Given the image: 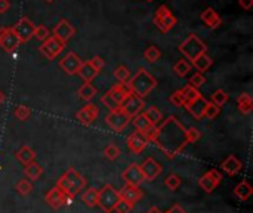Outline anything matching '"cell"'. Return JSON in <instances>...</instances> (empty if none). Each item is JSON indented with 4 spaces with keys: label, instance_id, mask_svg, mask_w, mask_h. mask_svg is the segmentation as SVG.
I'll use <instances>...</instances> for the list:
<instances>
[{
    "label": "cell",
    "instance_id": "cell-20",
    "mask_svg": "<svg viewBox=\"0 0 253 213\" xmlns=\"http://www.w3.org/2000/svg\"><path fill=\"white\" fill-rule=\"evenodd\" d=\"M208 102H209V101H206L203 96H200V98H197L196 101L187 102V104H185V108L188 110V113H190L194 119L202 120L203 116H205V108H206Z\"/></svg>",
    "mask_w": 253,
    "mask_h": 213
},
{
    "label": "cell",
    "instance_id": "cell-14",
    "mask_svg": "<svg viewBox=\"0 0 253 213\" xmlns=\"http://www.w3.org/2000/svg\"><path fill=\"white\" fill-rule=\"evenodd\" d=\"M127 148H129V151L130 153H133V154H141L144 150H145V147L148 145V136L147 135H144V133H141V132H138V130H135V132H132L129 136H127Z\"/></svg>",
    "mask_w": 253,
    "mask_h": 213
},
{
    "label": "cell",
    "instance_id": "cell-42",
    "mask_svg": "<svg viewBox=\"0 0 253 213\" xmlns=\"http://www.w3.org/2000/svg\"><path fill=\"white\" fill-rule=\"evenodd\" d=\"M165 185H166L168 190L176 191V190L179 188V185H181V178H179L178 175H175V173H170V175H168V178L165 179Z\"/></svg>",
    "mask_w": 253,
    "mask_h": 213
},
{
    "label": "cell",
    "instance_id": "cell-49",
    "mask_svg": "<svg viewBox=\"0 0 253 213\" xmlns=\"http://www.w3.org/2000/svg\"><path fill=\"white\" fill-rule=\"evenodd\" d=\"M187 138H188V144H194L202 138V133H200L199 129L190 128V129H187Z\"/></svg>",
    "mask_w": 253,
    "mask_h": 213
},
{
    "label": "cell",
    "instance_id": "cell-39",
    "mask_svg": "<svg viewBox=\"0 0 253 213\" xmlns=\"http://www.w3.org/2000/svg\"><path fill=\"white\" fill-rule=\"evenodd\" d=\"M181 90H182V95H184V98H185V101H187V102L196 101L197 98H200V96H202L200 90H199V89H196V87H193L191 85L184 86Z\"/></svg>",
    "mask_w": 253,
    "mask_h": 213
},
{
    "label": "cell",
    "instance_id": "cell-2",
    "mask_svg": "<svg viewBox=\"0 0 253 213\" xmlns=\"http://www.w3.org/2000/svg\"><path fill=\"white\" fill-rule=\"evenodd\" d=\"M127 86H129L130 93L144 99L157 86V80L145 68H139L136 71V74L133 77H130V80L127 82Z\"/></svg>",
    "mask_w": 253,
    "mask_h": 213
},
{
    "label": "cell",
    "instance_id": "cell-51",
    "mask_svg": "<svg viewBox=\"0 0 253 213\" xmlns=\"http://www.w3.org/2000/svg\"><path fill=\"white\" fill-rule=\"evenodd\" d=\"M89 62H90V65H92L98 73H99V71H102V68L105 67V61H104L101 56H93Z\"/></svg>",
    "mask_w": 253,
    "mask_h": 213
},
{
    "label": "cell",
    "instance_id": "cell-59",
    "mask_svg": "<svg viewBox=\"0 0 253 213\" xmlns=\"http://www.w3.org/2000/svg\"><path fill=\"white\" fill-rule=\"evenodd\" d=\"M166 213H168V212H166Z\"/></svg>",
    "mask_w": 253,
    "mask_h": 213
},
{
    "label": "cell",
    "instance_id": "cell-37",
    "mask_svg": "<svg viewBox=\"0 0 253 213\" xmlns=\"http://www.w3.org/2000/svg\"><path fill=\"white\" fill-rule=\"evenodd\" d=\"M144 58L150 62V64H154L157 62L160 58H162V52L157 46H148L144 52Z\"/></svg>",
    "mask_w": 253,
    "mask_h": 213
},
{
    "label": "cell",
    "instance_id": "cell-16",
    "mask_svg": "<svg viewBox=\"0 0 253 213\" xmlns=\"http://www.w3.org/2000/svg\"><path fill=\"white\" fill-rule=\"evenodd\" d=\"M139 168H141V172H142L145 181H154L163 172V168L160 166V163H157L153 157L145 159L144 163L139 165Z\"/></svg>",
    "mask_w": 253,
    "mask_h": 213
},
{
    "label": "cell",
    "instance_id": "cell-57",
    "mask_svg": "<svg viewBox=\"0 0 253 213\" xmlns=\"http://www.w3.org/2000/svg\"><path fill=\"white\" fill-rule=\"evenodd\" d=\"M46 1H47V3H50V1H53V0H46Z\"/></svg>",
    "mask_w": 253,
    "mask_h": 213
},
{
    "label": "cell",
    "instance_id": "cell-44",
    "mask_svg": "<svg viewBox=\"0 0 253 213\" xmlns=\"http://www.w3.org/2000/svg\"><path fill=\"white\" fill-rule=\"evenodd\" d=\"M219 113H221V108H219V107H216V105L212 104V102H208V105H206V108H205V116H203V117H206V119H209V120H213V119H216V117L219 116Z\"/></svg>",
    "mask_w": 253,
    "mask_h": 213
},
{
    "label": "cell",
    "instance_id": "cell-48",
    "mask_svg": "<svg viewBox=\"0 0 253 213\" xmlns=\"http://www.w3.org/2000/svg\"><path fill=\"white\" fill-rule=\"evenodd\" d=\"M205 83H206V77H205L202 73H194V74L191 76V79H190V83H188V85H191L193 87L199 89V87H202Z\"/></svg>",
    "mask_w": 253,
    "mask_h": 213
},
{
    "label": "cell",
    "instance_id": "cell-56",
    "mask_svg": "<svg viewBox=\"0 0 253 213\" xmlns=\"http://www.w3.org/2000/svg\"><path fill=\"white\" fill-rule=\"evenodd\" d=\"M3 102H4V93H3V92L0 90V105H1Z\"/></svg>",
    "mask_w": 253,
    "mask_h": 213
},
{
    "label": "cell",
    "instance_id": "cell-46",
    "mask_svg": "<svg viewBox=\"0 0 253 213\" xmlns=\"http://www.w3.org/2000/svg\"><path fill=\"white\" fill-rule=\"evenodd\" d=\"M169 101H170V104L175 105V107H185V104H187V101H185V98H184V95H182V90H175V92L170 95Z\"/></svg>",
    "mask_w": 253,
    "mask_h": 213
},
{
    "label": "cell",
    "instance_id": "cell-15",
    "mask_svg": "<svg viewBox=\"0 0 253 213\" xmlns=\"http://www.w3.org/2000/svg\"><path fill=\"white\" fill-rule=\"evenodd\" d=\"M53 34V37H56L58 40H61L62 43H65L67 44V42L76 34V28L71 25V22L70 21H67V19H61L55 27H53V31H52Z\"/></svg>",
    "mask_w": 253,
    "mask_h": 213
},
{
    "label": "cell",
    "instance_id": "cell-25",
    "mask_svg": "<svg viewBox=\"0 0 253 213\" xmlns=\"http://www.w3.org/2000/svg\"><path fill=\"white\" fill-rule=\"evenodd\" d=\"M44 200H46V203H47L52 209H59V208L62 206V193H61L56 187H53V188H50V190L46 193Z\"/></svg>",
    "mask_w": 253,
    "mask_h": 213
},
{
    "label": "cell",
    "instance_id": "cell-10",
    "mask_svg": "<svg viewBox=\"0 0 253 213\" xmlns=\"http://www.w3.org/2000/svg\"><path fill=\"white\" fill-rule=\"evenodd\" d=\"M34 28H36V25H34L27 16L19 18V21L12 27V30H13L15 36L18 37L19 43H27V42L33 37Z\"/></svg>",
    "mask_w": 253,
    "mask_h": 213
},
{
    "label": "cell",
    "instance_id": "cell-18",
    "mask_svg": "<svg viewBox=\"0 0 253 213\" xmlns=\"http://www.w3.org/2000/svg\"><path fill=\"white\" fill-rule=\"evenodd\" d=\"M122 178L125 179L126 185H133V187H139L145 181L144 179V175L141 172L139 165H135V163H132L130 166H127V169L123 172Z\"/></svg>",
    "mask_w": 253,
    "mask_h": 213
},
{
    "label": "cell",
    "instance_id": "cell-27",
    "mask_svg": "<svg viewBox=\"0 0 253 213\" xmlns=\"http://www.w3.org/2000/svg\"><path fill=\"white\" fill-rule=\"evenodd\" d=\"M237 107H239V111L242 114H245V116L251 114L253 110L252 96L249 93H246V92L242 93V95H239V98H237Z\"/></svg>",
    "mask_w": 253,
    "mask_h": 213
},
{
    "label": "cell",
    "instance_id": "cell-8",
    "mask_svg": "<svg viewBox=\"0 0 253 213\" xmlns=\"http://www.w3.org/2000/svg\"><path fill=\"white\" fill-rule=\"evenodd\" d=\"M130 117H127L122 110H114V111H110L107 116H105V123L107 126L113 130V132H123L126 129V126L130 123Z\"/></svg>",
    "mask_w": 253,
    "mask_h": 213
},
{
    "label": "cell",
    "instance_id": "cell-3",
    "mask_svg": "<svg viewBox=\"0 0 253 213\" xmlns=\"http://www.w3.org/2000/svg\"><path fill=\"white\" fill-rule=\"evenodd\" d=\"M129 95H130V90H129L127 83H117V85H114V86L101 98V102H102L110 111L120 110V105L123 104V101H125Z\"/></svg>",
    "mask_w": 253,
    "mask_h": 213
},
{
    "label": "cell",
    "instance_id": "cell-38",
    "mask_svg": "<svg viewBox=\"0 0 253 213\" xmlns=\"http://www.w3.org/2000/svg\"><path fill=\"white\" fill-rule=\"evenodd\" d=\"M114 77L119 83H127L130 80V70L126 65H119L114 70Z\"/></svg>",
    "mask_w": 253,
    "mask_h": 213
},
{
    "label": "cell",
    "instance_id": "cell-30",
    "mask_svg": "<svg viewBox=\"0 0 253 213\" xmlns=\"http://www.w3.org/2000/svg\"><path fill=\"white\" fill-rule=\"evenodd\" d=\"M83 80H84V83H90L96 76H98V71L90 65V62L87 61V62H83L82 64V67H80V70H79V73H77Z\"/></svg>",
    "mask_w": 253,
    "mask_h": 213
},
{
    "label": "cell",
    "instance_id": "cell-24",
    "mask_svg": "<svg viewBox=\"0 0 253 213\" xmlns=\"http://www.w3.org/2000/svg\"><path fill=\"white\" fill-rule=\"evenodd\" d=\"M132 122H133V126H135V129L138 130V132H141V133H144V135H147L148 136V133L154 129V126L150 123V120L142 114V113H139V114H136L133 119H132Z\"/></svg>",
    "mask_w": 253,
    "mask_h": 213
},
{
    "label": "cell",
    "instance_id": "cell-53",
    "mask_svg": "<svg viewBox=\"0 0 253 213\" xmlns=\"http://www.w3.org/2000/svg\"><path fill=\"white\" fill-rule=\"evenodd\" d=\"M9 7H10V1L9 0H0V13L7 12Z\"/></svg>",
    "mask_w": 253,
    "mask_h": 213
},
{
    "label": "cell",
    "instance_id": "cell-32",
    "mask_svg": "<svg viewBox=\"0 0 253 213\" xmlns=\"http://www.w3.org/2000/svg\"><path fill=\"white\" fill-rule=\"evenodd\" d=\"M56 188H58L62 194L70 196V197H76V196L79 194V191H77L74 187H71V184L67 181V178H65L64 175L58 179V182H56Z\"/></svg>",
    "mask_w": 253,
    "mask_h": 213
},
{
    "label": "cell",
    "instance_id": "cell-12",
    "mask_svg": "<svg viewBox=\"0 0 253 213\" xmlns=\"http://www.w3.org/2000/svg\"><path fill=\"white\" fill-rule=\"evenodd\" d=\"M144 107H145L144 99L139 98V96H136V95H133V93H130V95L123 101V104L120 105V110H122L127 117L133 119L136 114L142 113Z\"/></svg>",
    "mask_w": 253,
    "mask_h": 213
},
{
    "label": "cell",
    "instance_id": "cell-34",
    "mask_svg": "<svg viewBox=\"0 0 253 213\" xmlns=\"http://www.w3.org/2000/svg\"><path fill=\"white\" fill-rule=\"evenodd\" d=\"M96 95V89L92 83H83L80 87H79V96L86 101V102H90Z\"/></svg>",
    "mask_w": 253,
    "mask_h": 213
},
{
    "label": "cell",
    "instance_id": "cell-28",
    "mask_svg": "<svg viewBox=\"0 0 253 213\" xmlns=\"http://www.w3.org/2000/svg\"><path fill=\"white\" fill-rule=\"evenodd\" d=\"M193 67L197 70V73H205V71H208L211 67H212V64H213V59L208 55V53H203V55H200V56H197L193 62Z\"/></svg>",
    "mask_w": 253,
    "mask_h": 213
},
{
    "label": "cell",
    "instance_id": "cell-9",
    "mask_svg": "<svg viewBox=\"0 0 253 213\" xmlns=\"http://www.w3.org/2000/svg\"><path fill=\"white\" fill-rule=\"evenodd\" d=\"M19 40L15 36L12 27H0V47L6 53H13L19 47Z\"/></svg>",
    "mask_w": 253,
    "mask_h": 213
},
{
    "label": "cell",
    "instance_id": "cell-40",
    "mask_svg": "<svg viewBox=\"0 0 253 213\" xmlns=\"http://www.w3.org/2000/svg\"><path fill=\"white\" fill-rule=\"evenodd\" d=\"M227 101H228V93H227L225 90L218 89V90H215V92L212 93L211 102H212V104H215L216 107H219V108H221Z\"/></svg>",
    "mask_w": 253,
    "mask_h": 213
},
{
    "label": "cell",
    "instance_id": "cell-19",
    "mask_svg": "<svg viewBox=\"0 0 253 213\" xmlns=\"http://www.w3.org/2000/svg\"><path fill=\"white\" fill-rule=\"evenodd\" d=\"M119 196L122 200L127 202L132 208L144 197V193L141 191L139 187H133V185H125L120 191H119Z\"/></svg>",
    "mask_w": 253,
    "mask_h": 213
},
{
    "label": "cell",
    "instance_id": "cell-21",
    "mask_svg": "<svg viewBox=\"0 0 253 213\" xmlns=\"http://www.w3.org/2000/svg\"><path fill=\"white\" fill-rule=\"evenodd\" d=\"M200 19L203 21V24L212 30L218 28L221 25V16L218 15V12L213 7H206L202 13H200Z\"/></svg>",
    "mask_w": 253,
    "mask_h": 213
},
{
    "label": "cell",
    "instance_id": "cell-58",
    "mask_svg": "<svg viewBox=\"0 0 253 213\" xmlns=\"http://www.w3.org/2000/svg\"><path fill=\"white\" fill-rule=\"evenodd\" d=\"M147 1H154V0H147Z\"/></svg>",
    "mask_w": 253,
    "mask_h": 213
},
{
    "label": "cell",
    "instance_id": "cell-5",
    "mask_svg": "<svg viewBox=\"0 0 253 213\" xmlns=\"http://www.w3.org/2000/svg\"><path fill=\"white\" fill-rule=\"evenodd\" d=\"M119 200H120L119 191L113 185L107 184L101 190H98V206L105 213L114 212V208Z\"/></svg>",
    "mask_w": 253,
    "mask_h": 213
},
{
    "label": "cell",
    "instance_id": "cell-17",
    "mask_svg": "<svg viewBox=\"0 0 253 213\" xmlns=\"http://www.w3.org/2000/svg\"><path fill=\"white\" fill-rule=\"evenodd\" d=\"M98 116H99V108H98L95 104L87 102V104L76 114V119H77L82 125L89 126V125H92V123L98 119Z\"/></svg>",
    "mask_w": 253,
    "mask_h": 213
},
{
    "label": "cell",
    "instance_id": "cell-6",
    "mask_svg": "<svg viewBox=\"0 0 253 213\" xmlns=\"http://www.w3.org/2000/svg\"><path fill=\"white\" fill-rule=\"evenodd\" d=\"M154 24L157 25V28L162 33H168L175 27L176 18L173 16V13L169 10V7L166 4H162L160 7H157V10L154 13Z\"/></svg>",
    "mask_w": 253,
    "mask_h": 213
},
{
    "label": "cell",
    "instance_id": "cell-45",
    "mask_svg": "<svg viewBox=\"0 0 253 213\" xmlns=\"http://www.w3.org/2000/svg\"><path fill=\"white\" fill-rule=\"evenodd\" d=\"M49 36H50V33H49V30H47L46 25H36L33 37H36L39 42H44Z\"/></svg>",
    "mask_w": 253,
    "mask_h": 213
},
{
    "label": "cell",
    "instance_id": "cell-36",
    "mask_svg": "<svg viewBox=\"0 0 253 213\" xmlns=\"http://www.w3.org/2000/svg\"><path fill=\"white\" fill-rule=\"evenodd\" d=\"M173 71L178 77H185L190 71H191V64L187 59H179L175 65H173Z\"/></svg>",
    "mask_w": 253,
    "mask_h": 213
},
{
    "label": "cell",
    "instance_id": "cell-11",
    "mask_svg": "<svg viewBox=\"0 0 253 213\" xmlns=\"http://www.w3.org/2000/svg\"><path fill=\"white\" fill-rule=\"evenodd\" d=\"M222 182V175H221V172H218L216 169H211V170H208L200 179H199V187L205 191V193H208V194H211V193H213L216 188H218V185Z\"/></svg>",
    "mask_w": 253,
    "mask_h": 213
},
{
    "label": "cell",
    "instance_id": "cell-55",
    "mask_svg": "<svg viewBox=\"0 0 253 213\" xmlns=\"http://www.w3.org/2000/svg\"><path fill=\"white\" fill-rule=\"evenodd\" d=\"M145 213H163V212H162V211H160L159 208L153 206V208H150V209H148V211H147V212H145Z\"/></svg>",
    "mask_w": 253,
    "mask_h": 213
},
{
    "label": "cell",
    "instance_id": "cell-35",
    "mask_svg": "<svg viewBox=\"0 0 253 213\" xmlns=\"http://www.w3.org/2000/svg\"><path fill=\"white\" fill-rule=\"evenodd\" d=\"M142 114L150 120V123H151L154 128H156L159 123L163 122V113H162L157 107H150V108H147Z\"/></svg>",
    "mask_w": 253,
    "mask_h": 213
},
{
    "label": "cell",
    "instance_id": "cell-50",
    "mask_svg": "<svg viewBox=\"0 0 253 213\" xmlns=\"http://www.w3.org/2000/svg\"><path fill=\"white\" fill-rule=\"evenodd\" d=\"M133 208L127 203V202H125V200H119L117 202V205H116V208H114V211L117 213H130V211H132Z\"/></svg>",
    "mask_w": 253,
    "mask_h": 213
},
{
    "label": "cell",
    "instance_id": "cell-4",
    "mask_svg": "<svg viewBox=\"0 0 253 213\" xmlns=\"http://www.w3.org/2000/svg\"><path fill=\"white\" fill-rule=\"evenodd\" d=\"M179 52H181L187 59H190V61L193 62L197 56H200V55H203V53L208 52V46L200 40L199 36L190 34V36L181 43Z\"/></svg>",
    "mask_w": 253,
    "mask_h": 213
},
{
    "label": "cell",
    "instance_id": "cell-1",
    "mask_svg": "<svg viewBox=\"0 0 253 213\" xmlns=\"http://www.w3.org/2000/svg\"><path fill=\"white\" fill-rule=\"evenodd\" d=\"M148 141L154 142L166 157L175 159L188 145L187 129L176 120L175 116H172L148 133Z\"/></svg>",
    "mask_w": 253,
    "mask_h": 213
},
{
    "label": "cell",
    "instance_id": "cell-7",
    "mask_svg": "<svg viewBox=\"0 0 253 213\" xmlns=\"http://www.w3.org/2000/svg\"><path fill=\"white\" fill-rule=\"evenodd\" d=\"M64 47H65V43H62L61 40H58V39L53 37V36H49L44 42H42L39 50H40V53H42L46 59L52 61V59H55V58L62 52Z\"/></svg>",
    "mask_w": 253,
    "mask_h": 213
},
{
    "label": "cell",
    "instance_id": "cell-54",
    "mask_svg": "<svg viewBox=\"0 0 253 213\" xmlns=\"http://www.w3.org/2000/svg\"><path fill=\"white\" fill-rule=\"evenodd\" d=\"M168 213H187V212H185V209H184V208H181L179 205H175V206H172V208L168 211Z\"/></svg>",
    "mask_w": 253,
    "mask_h": 213
},
{
    "label": "cell",
    "instance_id": "cell-26",
    "mask_svg": "<svg viewBox=\"0 0 253 213\" xmlns=\"http://www.w3.org/2000/svg\"><path fill=\"white\" fill-rule=\"evenodd\" d=\"M15 159H16L18 162H21V163L25 166V165H28V163L34 162V159H36V153H34V150H33L31 147L24 145V147H21V148L16 151Z\"/></svg>",
    "mask_w": 253,
    "mask_h": 213
},
{
    "label": "cell",
    "instance_id": "cell-22",
    "mask_svg": "<svg viewBox=\"0 0 253 213\" xmlns=\"http://www.w3.org/2000/svg\"><path fill=\"white\" fill-rule=\"evenodd\" d=\"M221 169H222L225 173L234 176V175H237V173H240V172L243 170V163H242L236 156H230V157H227V159L222 162Z\"/></svg>",
    "mask_w": 253,
    "mask_h": 213
},
{
    "label": "cell",
    "instance_id": "cell-41",
    "mask_svg": "<svg viewBox=\"0 0 253 213\" xmlns=\"http://www.w3.org/2000/svg\"><path fill=\"white\" fill-rule=\"evenodd\" d=\"M104 156H105V159L114 162V160H117L120 157V148L117 145H114V144H110V145H107L104 148Z\"/></svg>",
    "mask_w": 253,
    "mask_h": 213
},
{
    "label": "cell",
    "instance_id": "cell-13",
    "mask_svg": "<svg viewBox=\"0 0 253 213\" xmlns=\"http://www.w3.org/2000/svg\"><path fill=\"white\" fill-rule=\"evenodd\" d=\"M83 61L79 58V55H76L74 52H68L61 61H59V67L64 70V73H67L68 76H76L82 67Z\"/></svg>",
    "mask_w": 253,
    "mask_h": 213
},
{
    "label": "cell",
    "instance_id": "cell-33",
    "mask_svg": "<svg viewBox=\"0 0 253 213\" xmlns=\"http://www.w3.org/2000/svg\"><path fill=\"white\" fill-rule=\"evenodd\" d=\"M253 190L251 184L248 181H242L236 188H234V194L240 199V200H249L252 196Z\"/></svg>",
    "mask_w": 253,
    "mask_h": 213
},
{
    "label": "cell",
    "instance_id": "cell-52",
    "mask_svg": "<svg viewBox=\"0 0 253 213\" xmlns=\"http://www.w3.org/2000/svg\"><path fill=\"white\" fill-rule=\"evenodd\" d=\"M239 4H240L245 10H251L253 6V0H239Z\"/></svg>",
    "mask_w": 253,
    "mask_h": 213
},
{
    "label": "cell",
    "instance_id": "cell-43",
    "mask_svg": "<svg viewBox=\"0 0 253 213\" xmlns=\"http://www.w3.org/2000/svg\"><path fill=\"white\" fill-rule=\"evenodd\" d=\"M16 191L21 194V196H28L31 191H33V184H31V181H28V179H21L18 184H16Z\"/></svg>",
    "mask_w": 253,
    "mask_h": 213
},
{
    "label": "cell",
    "instance_id": "cell-29",
    "mask_svg": "<svg viewBox=\"0 0 253 213\" xmlns=\"http://www.w3.org/2000/svg\"><path fill=\"white\" fill-rule=\"evenodd\" d=\"M24 173H25V176L28 178V181H37V179L42 176V173H43V168H42L39 163L31 162V163L25 165Z\"/></svg>",
    "mask_w": 253,
    "mask_h": 213
},
{
    "label": "cell",
    "instance_id": "cell-31",
    "mask_svg": "<svg viewBox=\"0 0 253 213\" xmlns=\"http://www.w3.org/2000/svg\"><path fill=\"white\" fill-rule=\"evenodd\" d=\"M82 202L87 206V208H90V209H93V208H96L98 206V190L96 188H87L84 193H83V196H82Z\"/></svg>",
    "mask_w": 253,
    "mask_h": 213
},
{
    "label": "cell",
    "instance_id": "cell-47",
    "mask_svg": "<svg viewBox=\"0 0 253 213\" xmlns=\"http://www.w3.org/2000/svg\"><path fill=\"white\" fill-rule=\"evenodd\" d=\"M30 116H31V110H30L27 105H18V107L15 108V117H16L18 120L24 122V120H27Z\"/></svg>",
    "mask_w": 253,
    "mask_h": 213
},
{
    "label": "cell",
    "instance_id": "cell-23",
    "mask_svg": "<svg viewBox=\"0 0 253 213\" xmlns=\"http://www.w3.org/2000/svg\"><path fill=\"white\" fill-rule=\"evenodd\" d=\"M64 176H65L67 181L71 184V187H74L79 193H80L82 190L86 188V179H84V178L82 176V173L77 172L74 168H70V169L64 173Z\"/></svg>",
    "mask_w": 253,
    "mask_h": 213
}]
</instances>
